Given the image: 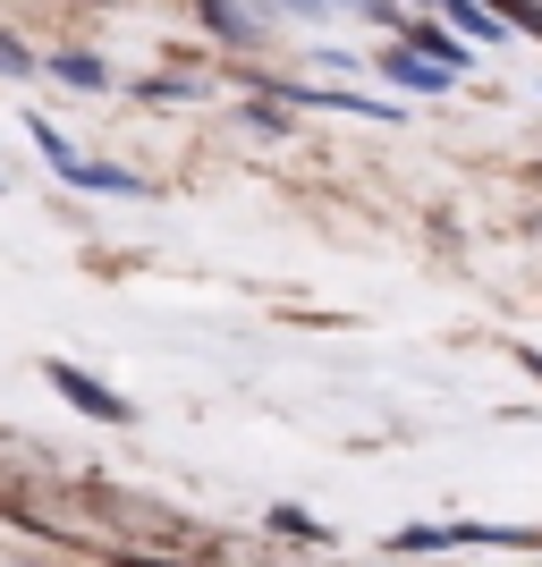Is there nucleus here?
<instances>
[{
    "instance_id": "1",
    "label": "nucleus",
    "mask_w": 542,
    "mask_h": 567,
    "mask_svg": "<svg viewBox=\"0 0 542 567\" xmlns=\"http://www.w3.org/2000/svg\"><path fill=\"white\" fill-rule=\"evenodd\" d=\"M51 390H60V399H76L85 415H102V424H119V415H127V406H119L94 373H76V364H51Z\"/></svg>"
},
{
    "instance_id": "2",
    "label": "nucleus",
    "mask_w": 542,
    "mask_h": 567,
    "mask_svg": "<svg viewBox=\"0 0 542 567\" xmlns=\"http://www.w3.org/2000/svg\"><path fill=\"white\" fill-rule=\"evenodd\" d=\"M51 76H60V85H76V94H102V85H111V76H102V60H85V51H60V60H51Z\"/></svg>"
},
{
    "instance_id": "3",
    "label": "nucleus",
    "mask_w": 542,
    "mask_h": 567,
    "mask_svg": "<svg viewBox=\"0 0 542 567\" xmlns=\"http://www.w3.org/2000/svg\"><path fill=\"white\" fill-rule=\"evenodd\" d=\"M0 69H9V76H25V69H34V60H25V43H9V34H0Z\"/></svg>"
}]
</instances>
